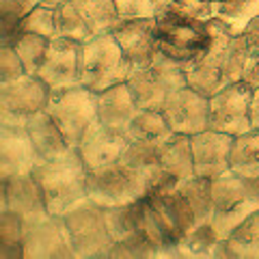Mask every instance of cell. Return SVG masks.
Instances as JSON below:
<instances>
[{
    "instance_id": "cell-1",
    "label": "cell",
    "mask_w": 259,
    "mask_h": 259,
    "mask_svg": "<svg viewBox=\"0 0 259 259\" xmlns=\"http://www.w3.org/2000/svg\"><path fill=\"white\" fill-rule=\"evenodd\" d=\"M209 30H212L209 48L197 59L184 63L188 87L205 97H212L221 89L244 80L248 59L253 56L242 44V39L233 35L218 18L209 20Z\"/></svg>"
},
{
    "instance_id": "cell-2",
    "label": "cell",
    "mask_w": 259,
    "mask_h": 259,
    "mask_svg": "<svg viewBox=\"0 0 259 259\" xmlns=\"http://www.w3.org/2000/svg\"><path fill=\"white\" fill-rule=\"evenodd\" d=\"M32 175L44 192L48 212L54 216H65L89 199V168L76 147L56 160L41 162Z\"/></svg>"
},
{
    "instance_id": "cell-3",
    "label": "cell",
    "mask_w": 259,
    "mask_h": 259,
    "mask_svg": "<svg viewBox=\"0 0 259 259\" xmlns=\"http://www.w3.org/2000/svg\"><path fill=\"white\" fill-rule=\"evenodd\" d=\"M259 209V180L225 173L212 180V225L221 238H229Z\"/></svg>"
},
{
    "instance_id": "cell-4",
    "label": "cell",
    "mask_w": 259,
    "mask_h": 259,
    "mask_svg": "<svg viewBox=\"0 0 259 259\" xmlns=\"http://www.w3.org/2000/svg\"><path fill=\"white\" fill-rule=\"evenodd\" d=\"M132 63L127 61L123 48L115 32L93 37L80 44V84L102 93L106 89L127 82Z\"/></svg>"
},
{
    "instance_id": "cell-5",
    "label": "cell",
    "mask_w": 259,
    "mask_h": 259,
    "mask_svg": "<svg viewBox=\"0 0 259 259\" xmlns=\"http://www.w3.org/2000/svg\"><path fill=\"white\" fill-rule=\"evenodd\" d=\"M212 44L209 22L192 15L168 9L156 18V46L168 59L177 63H188L205 52Z\"/></svg>"
},
{
    "instance_id": "cell-6",
    "label": "cell",
    "mask_w": 259,
    "mask_h": 259,
    "mask_svg": "<svg viewBox=\"0 0 259 259\" xmlns=\"http://www.w3.org/2000/svg\"><path fill=\"white\" fill-rule=\"evenodd\" d=\"M119 22L115 0H67L56 9V37L84 44L112 32Z\"/></svg>"
},
{
    "instance_id": "cell-7",
    "label": "cell",
    "mask_w": 259,
    "mask_h": 259,
    "mask_svg": "<svg viewBox=\"0 0 259 259\" xmlns=\"http://www.w3.org/2000/svg\"><path fill=\"white\" fill-rule=\"evenodd\" d=\"M127 87L132 89L139 108L160 110L168 95L182 87H188V82L182 63L156 52L151 61L134 65L127 78Z\"/></svg>"
},
{
    "instance_id": "cell-8",
    "label": "cell",
    "mask_w": 259,
    "mask_h": 259,
    "mask_svg": "<svg viewBox=\"0 0 259 259\" xmlns=\"http://www.w3.org/2000/svg\"><path fill=\"white\" fill-rule=\"evenodd\" d=\"M46 112L54 119V123L61 127L65 139L71 147H76L80 139L87 134L95 121H100L97 112V93L82 84L52 91Z\"/></svg>"
},
{
    "instance_id": "cell-9",
    "label": "cell",
    "mask_w": 259,
    "mask_h": 259,
    "mask_svg": "<svg viewBox=\"0 0 259 259\" xmlns=\"http://www.w3.org/2000/svg\"><path fill=\"white\" fill-rule=\"evenodd\" d=\"M50 95V87L32 74H24L13 82L0 84V123L26 127L32 117L46 110Z\"/></svg>"
},
{
    "instance_id": "cell-10",
    "label": "cell",
    "mask_w": 259,
    "mask_h": 259,
    "mask_svg": "<svg viewBox=\"0 0 259 259\" xmlns=\"http://www.w3.org/2000/svg\"><path fill=\"white\" fill-rule=\"evenodd\" d=\"M65 221L71 233L76 257H110L115 242L106 225V209L102 205L87 199L65 214Z\"/></svg>"
},
{
    "instance_id": "cell-11",
    "label": "cell",
    "mask_w": 259,
    "mask_h": 259,
    "mask_svg": "<svg viewBox=\"0 0 259 259\" xmlns=\"http://www.w3.org/2000/svg\"><path fill=\"white\" fill-rule=\"evenodd\" d=\"M253 89L255 87L240 80L209 97V127L231 136L250 132L253 130V121H250Z\"/></svg>"
},
{
    "instance_id": "cell-12",
    "label": "cell",
    "mask_w": 259,
    "mask_h": 259,
    "mask_svg": "<svg viewBox=\"0 0 259 259\" xmlns=\"http://www.w3.org/2000/svg\"><path fill=\"white\" fill-rule=\"evenodd\" d=\"M76 257L65 216L48 214L24 229V259Z\"/></svg>"
},
{
    "instance_id": "cell-13",
    "label": "cell",
    "mask_w": 259,
    "mask_h": 259,
    "mask_svg": "<svg viewBox=\"0 0 259 259\" xmlns=\"http://www.w3.org/2000/svg\"><path fill=\"white\" fill-rule=\"evenodd\" d=\"M141 197H145L143 186L121 162H115L110 166L89 173V199L97 205L102 207L127 205Z\"/></svg>"
},
{
    "instance_id": "cell-14",
    "label": "cell",
    "mask_w": 259,
    "mask_h": 259,
    "mask_svg": "<svg viewBox=\"0 0 259 259\" xmlns=\"http://www.w3.org/2000/svg\"><path fill=\"white\" fill-rule=\"evenodd\" d=\"M160 110L177 134L192 136L209 127V97L194 91L192 87L173 91Z\"/></svg>"
},
{
    "instance_id": "cell-15",
    "label": "cell",
    "mask_w": 259,
    "mask_h": 259,
    "mask_svg": "<svg viewBox=\"0 0 259 259\" xmlns=\"http://www.w3.org/2000/svg\"><path fill=\"white\" fill-rule=\"evenodd\" d=\"M37 76L50 87V91L80 84V44L65 37L50 39L44 63Z\"/></svg>"
},
{
    "instance_id": "cell-16",
    "label": "cell",
    "mask_w": 259,
    "mask_h": 259,
    "mask_svg": "<svg viewBox=\"0 0 259 259\" xmlns=\"http://www.w3.org/2000/svg\"><path fill=\"white\" fill-rule=\"evenodd\" d=\"M39 164H41V158L32 145L28 130L0 125V175L3 180L32 175Z\"/></svg>"
},
{
    "instance_id": "cell-17",
    "label": "cell",
    "mask_w": 259,
    "mask_h": 259,
    "mask_svg": "<svg viewBox=\"0 0 259 259\" xmlns=\"http://www.w3.org/2000/svg\"><path fill=\"white\" fill-rule=\"evenodd\" d=\"M127 145L130 141L125 134H119L115 130L100 123V121H95L87 130V134L80 139L76 149L80 153V158H82L84 166L89 168V173H91V171H97V168H104L119 162L121 156L125 153Z\"/></svg>"
},
{
    "instance_id": "cell-18",
    "label": "cell",
    "mask_w": 259,
    "mask_h": 259,
    "mask_svg": "<svg viewBox=\"0 0 259 259\" xmlns=\"http://www.w3.org/2000/svg\"><path fill=\"white\" fill-rule=\"evenodd\" d=\"M192 141V156H194V173L199 177L216 180L225 173H229V158L233 136L207 127L199 134L190 136Z\"/></svg>"
},
{
    "instance_id": "cell-19",
    "label": "cell",
    "mask_w": 259,
    "mask_h": 259,
    "mask_svg": "<svg viewBox=\"0 0 259 259\" xmlns=\"http://www.w3.org/2000/svg\"><path fill=\"white\" fill-rule=\"evenodd\" d=\"M0 209H11V212L22 216L24 225L35 223L50 214L35 175L3 180V205Z\"/></svg>"
},
{
    "instance_id": "cell-20",
    "label": "cell",
    "mask_w": 259,
    "mask_h": 259,
    "mask_svg": "<svg viewBox=\"0 0 259 259\" xmlns=\"http://www.w3.org/2000/svg\"><path fill=\"white\" fill-rule=\"evenodd\" d=\"M112 32L123 48L127 61L132 63V67L151 61L153 54L158 52L156 20H121Z\"/></svg>"
},
{
    "instance_id": "cell-21",
    "label": "cell",
    "mask_w": 259,
    "mask_h": 259,
    "mask_svg": "<svg viewBox=\"0 0 259 259\" xmlns=\"http://www.w3.org/2000/svg\"><path fill=\"white\" fill-rule=\"evenodd\" d=\"M97 112H100V123L119 134H127L130 123L139 112V104H136L127 82L115 84L106 91L97 93Z\"/></svg>"
},
{
    "instance_id": "cell-22",
    "label": "cell",
    "mask_w": 259,
    "mask_h": 259,
    "mask_svg": "<svg viewBox=\"0 0 259 259\" xmlns=\"http://www.w3.org/2000/svg\"><path fill=\"white\" fill-rule=\"evenodd\" d=\"M26 130H28L32 145H35L41 162L56 160V158H61V156H65V153H69L71 149H74L67 143V139H65V134L61 132V127L54 123V119L48 115L46 110L32 117L28 121Z\"/></svg>"
},
{
    "instance_id": "cell-23",
    "label": "cell",
    "mask_w": 259,
    "mask_h": 259,
    "mask_svg": "<svg viewBox=\"0 0 259 259\" xmlns=\"http://www.w3.org/2000/svg\"><path fill=\"white\" fill-rule=\"evenodd\" d=\"M160 164L164 173L173 175L175 180H190L194 173V156H192V141L188 134H177L173 132L171 139H166L160 145Z\"/></svg>"
},
{
    "instance_id": "cell-24",
    "label": "cell",
    "mask_w": 259,
    "mask_h": 259,
    "mask_svg": "<svg viewBox=\"0 0 259 259\" xmlns=\"http://www.w3.org/2000/svg\"><path fill=\"white\" fill-rule=\"evenodd\" d=\"M127 141H139L147 143L153 147H160L166 139L173 136V130L168 125V121L162 115V110L156 108H139L134 115L132 123L127 127Z\"/></svg>"
},
{
    "instance_id": "cell-25",
    "label": "cell",
    "mask_w": 259,
    "mask_h": 259,
    "mask_svg": "<svg viewBox=\"0 0 259 259\" xmlns=\"http://www.w3.org/2000/svg\"><path fill=\"white\" fill-rule=\"evenodd\" d=\"M231 173L259 180V130H250L240 136H233L231 158H229Z\"/></svg>"
},
{
    "instance_id": "cell-26",
    "label": "cell",
    "mask_w": 259,
    "mask_h": 259,
    "mask_svg": "<svg viewBox=\"0 0 259 259\" xmlns=\"http://www.w3.org/2000/svg\"><path fill=\"white\" fill-rule=\"evenodd\" d=\"M216 18L233 35H242V30L259 18V0H221L216 7Z\"/></svg>"
},
{
    "instance_id": "cell-27",
    "label": "cell",
    "mask_w": 259,
    "mask_h": 259,
    "mask_svg": "<svg viewBox=\"0 0 259 259\" xmlns=\"http://www.w3.org/2000/svg\"><path fill=\"white\" fill-rule=\"evenodd\" d=\"M227 246L231 257L259 259V209L227 238Z\"/></svg>"
},
{
    "instance_id": "cell-28",
    "label": "cell",
    "mask_w": 259,
    "mask_h": 259,
    "mask_svg": "<svg viewBox=\"0 0 259 259\" xmlns=\"http://www.w3.org/2000/svg\"><path fill=\"white\" fill-rule=\"evenodd\" d=\"M24 225L22 216H18L11 209L0 212V257L13 259L24 257Z\"/></svg>"
},
{
    "instance_id": "cell-29",
    "label": "cell",
    "mask_w": 259,
    "mask_h": 259,
    "mask_svg": "<svg viewBox=\"0 0 259 259\" xmlns=\"http://www.w3.org/2000/svg\"><path fill=\"white\" fill-rule=\"evenodd\" d=\"M48 46H50V39L41 35H32V32H24L18 39V44L13 48L20 54L24 67H26V74L37 76V71L44 63V56L48 52Z\"/></svg>"
},
{
    "instance_id": "cell-30",
    "label": "cell",
    "mask_w": 259,
    "mask_h": 259,
    "mask_svg": "<svg viewBox=\"0 0 259 259\" xmlns=\"http://www.w3.org/2000/svg\"><path fill=\"white\" fill-rule=\"evenodd\" d=\"M119 20H156L171 7V0H115Z\"/></svg>"
},
{
    "instance_id": "cell-31",
    "label": "cell",
    "mask_w": 259,
    "mask_h": 259,
    "mask_svg": "<svg viewBox=\"0 0 259 259\" xmlns=\"http://www.w3.org/2000/svg\"><path fill=\"white\" fill-rule=\"evenodd\" d=\"M22 32H32L48 39L56 37V9L46 5H37L22 18Z\"/></svg>"
},
{
    "instance_id": "cell-32",
    "label": "cell",
    "mask_w": 259,
    "mask_h": 259,
    "mask_svg": "<svg viewBox=\"0 0 259 259\" xmlns=\"http://www.w3.org/2000/svg\"><path fill=\"white\" fill-rule=\"evenodd\" d=\"M24 74H26V67H24L18 50L13 46H3V54H0V84L13 82V80L22 78Z\"/></svg>"
},
{
    "instance_id": "cell-33",
    "label": "cell",
    "mask_w": 259,
    "mask_h": 259,
    "mask_svg": "<svg viewBox=\"0 0 259 259\" xmlns=\"http://www.w3.org/2000/svg\"><path fill=\"white\" fill-rule=\"evenodd\" d=\"M216 7L218 5L212 3V0H171V9L205 22L216 18Z\"/></svg>"
},
{
    "instance_id": "cell-34",
    "label": "cell",
    "mask_w": 259,
    "mask_h": 259,
    "mask_svg": "<svg viewBox=\"0 0 259 259\" xmlns=\"http://www.w3.org/2000/svg\"><path fill=\"white\" fill-rule=\"evenodd\" d=\"M110 257H153V248L139 236H130L112 244Z\"/></svg>"
},
{
    "instance_id": "cell-35",
    "label": "cell",
    "mask_w": 259,
    "mask_h": 259,
    "mask_svg": "<svg viewBox=\"0 0 259 259\" xmlns=\"http://www.w3.org/2000/svg\"><path fill=\"white\" fill-rule=\"evenodd\" d=\"M35 7H37V0H0L3 15H13V18H24Z\"/></svg>"
},
{
    "instance_id": "cell-36",
    "label": "cell",
    "mask_w": 259,
    "mask_h": 259,
    "mask_svg": "<svg viewBox=\"0 0 259 259\" xmlns=\"http://www.w3.org/2000/svg\"><path fill=\"white\" fill-rule=\"evenodd\" d=\"M242 39V44L246 46V50L250 54H259V18H255L248 26L242 30V35H238Z\"/></svg>"
},
{
    "instance_id": "cell-37",
    "label": "cell",
    "mask_w": 259,
    "mask_h": 259,
    "mask_svg": "<svg viewBox=\"0 0 259 259\" xmlns=\"http://www.w3.org/2000/svg\"><path fill=\"white\" fill-rule=\"evenodd\" d=\"M244 82H248L250 87H259V54H253V56L248 59L246 74H244Z\"/></svg>"
},
{
    "instance_id": "cell-38",
    "label": "cell",
    "mask_w": 259,
    "mask_h": 259,
    "mask_svg": "<svg viewBox=\"0 0 259 259\" xmlns=\"http://www.w3.org/2000/svg\"><path fill=\"white\" fill-rule=\"evenodd\" d=\"M250 121H253V127L259 130V87L253 89V102H250Z\"/></svg>"
},
{
    "instance_id": "cell-39",
    "label": "cell",
    "mask_w": 259,
    "mask_h": 259,
    "mask_svg": "<svg viewBox=\"0 0 259 259\" xmlns=\"http://www.w3.org/2000/svg\"><path fill=\"white\" fill-rule=\"evenodd\" d=\"M63 3H67V0H37V5H46V7H52V9H59Z\"/></svg>"
},
{
    "instance_id": "cell-40",
    "label": "cell",
    "mask_w": 259,
    "mask_h": 259,
    "mask_svg": "<svg viewBox=\"0 0 259 259\" xmlns=\"http://www.w3.org/2000/svg\"><path fill=\"white\" fill-rule=\"evenodd\" d=\"M212 3H216V5H218V3H221V0H212Z\"/></svg>"
}]
</instances>
